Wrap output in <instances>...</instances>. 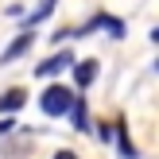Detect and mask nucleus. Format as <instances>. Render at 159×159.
<instances>
[{
    "instance_id": "obj_1",
    "label": "nucleus",
    "mask_w": 159,
    "mask_h": 159,
    "mask_svg": "<svg viewBox=\"0 0 159 159\" xmlns=\"http://www.w3.org/2000/svg\"><path fill=\"white\" fill-rule=\"evenodd\" d=\"M74 97H78V93H74V89H66V85H47L43 97H39V109H43L47 116H62V113H70Z\"/></svg>"
},
{
    "instance_id": "obj_2",
    "label": "nucleus",
    "mask_w": 159,
    "mask_h": 159,
    "mask_svg": "<svg viewBox=\"0 0 159 159\" xmlns=\"http://www.w3.org/2000/svg\"><path fill=\"white\" fill-rule=\"evenodd\" d=\"M74 51H58V54H51V58H47V62H39V66H35V78H54V74H62V70H66V66H74Z\"/></svg>"
},
{
    "instance_id": "obj_3",
    "label": "nucleus",
    "mask_w": 159,
    "mask_h": 159,
    "mask_svg": "<svg viewBox=\"0 0 159 159\" xmlns=\"http://www.w3.org/2000/svg\"><path fill=\"white\" fill-rule=\"evenodd\" d=\"M97 78V62L93 58H85V62H74V82H78V89H85V85Z\"/></svg>"
},
{
    "instance_id": "obj_4",
    "label": "nucleus",
    "mask_w": 159,
    "mask_h": 159,
    "mask_svg": "<svg viewBox=\"0 0 159 159\" xmlns=\"http://www.w3.org/2000/svg\"><path fill=\"white\" fill-rule=\"evenodd\" d=\"M31 39H35V31H31V27H23V35L16 39V43L8 47L4 54H0V62H12V58H20V54H23V51H27V47H31Z\"/></svg>"
},
{
    "instance_id": "obj_5",
    "label": "nucleus",
    "mask_w": 159,
    "mask_h": 159,
    "mask_svg": "<svg viewBox=\"0 0 159 159\" xmlns=\"http://www.w3.org/2000/svg\"><path fill=\"white\" fill-rule=\"evenodd\" d=\"M23 101H27L23 89H8L4 97H0V113H16V109H23Z\"/></svg>"
},
{
    "instance_id": "obj_6",
    "label": "nucleus",
    "mask_w": 159,
    "mask_h": 159,
    "mask_svg": "<svg viewBox=\"0 0 159 159\" xmlns=\"http://www.w3.org/2000/svg\"><path fill=\"white\" fill-rule=\"evenodd\" d=\"M70 116H74V128H89V116H85V97H82V93H78V97H74V105H70Z\"/></svg>"
},
{
    "instance_id": "obj_7",
    "label": "nucleus",
    "mask_w": 159,
    "mask_h": 159,
    "mask_svg": "<svg viewBox=\"0 0 159 159\" xmlns=\"http://www.w3.org/2000/svg\"><path fill=\"white\" fill-rule=\"evenodd\" d=\"M116 148H120L124 159H136V148H132V140H128V124H116Z\"/></svg>"
},
{
    "instance_id": "obj_8",
    "label": "nucleus",
    "mask_w": 159,
    "mask_h": 159,
    "mask_svg": "<svg viewBox=\"0 0 159 159\" xmlns=\"http://www.w3.org/2000/svg\"><path fill=\"white\" fill-rule=\"evenodd\" d=\"M54 4H58V0H43V4H39V8H35V12H31V16H27V20H23V27H35V23H39V20H47V16H51V12H54Z\"/></svg>"
},
{
    "instance_id": "obj_9",
    "label": "nucleus",
    "mask_w": 159,
    "mask_h": 159,
    "mask_svg": "<svg viewBox=\"0 0 159 159\" xmlns=\"http://www.w3.org/2000/svg\"><path fill=\"white\" fill-rule=\"evenodd\" d=\"M97 140H101V144H109V140H113V124H101V128H97Z\"/></svg>"
},
{
    "instance_id": "obj_10",
    "label": "nucleus",
    "mask_w": 159,
    "mask_h": 159,
    "mask_svg": "<svg viewBox=\"0 0 159 159\" xmlns=\"http://www.w3.org/2000/svg\"><path fill=\"white\" fill-rule=\"evenodd\" d=\"M12 128H16V120H8V116H4V120H0V136H8Z\"/></svg>"
},
{
    "instance_id": "obj_11",
    "label": "nucleus",
    "mask_w": 159,
    "mask_h": 159,
    "mask_svg": "<svg viewBox=\"0 0 159 159\" xmlns=\"http://www.w3.org/2000/svg\"><path fill=\"white\" fill-rule=\"evenodd\" d=\"M54 159H78L74 152H54Z\"/></svg>"
},
{
    "instance_id": "obj_12",
    "label": "nucleus",
    "mask_w": 159,
    "mask_h": 159,
    "mask_svg": "<svg viewBox=\"0 0 159 159\" xmlns=\"http://www.w3.org/2000/svg\"><path fill=\"white\" fill-rule=\"evenodd\" d=\"M152 39H155V43H159V27H155V31H152Z\"/></svg>"
},
{
    "instance_id": "obj_13",
    "label": "nucleus",
    "mask_w": 159,
    "mask_h": 159,
    "mask_svg": "<svg viewBox=\"0 0 159 159\" xmlns=\"http://www.w3.org/2000/svg\"><path fill=\"white\" fill-rule=\"evenodd\" d=\"M155 70H159V62H155Z\"/></svg>"
}]
</instances>
